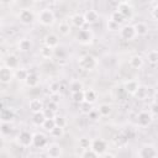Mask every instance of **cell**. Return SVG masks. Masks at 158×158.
Listing matches in <instances>:
<instances>
[{"label": "cell", "mask_w": 158, "mask_h": 158, "mask_svg": "<svg viewBox=\"0 0 158 158\" xmlns=\"http://www.w3.org/2000/svg\"><path fill=\"white\" fill-rule=\"evenodd\" d=\"M101 158H115V156H114V154H111V153H105Z\"/></svg>", "instance_id": "cell-52"}, {"label": "cell", "mask_w": 158, "mask_h": 158, "mask_svg": "<svg viewBox=\"0 0 158 158\" xmlns=\"http://www.w3.org/2000/svg\"><path fill=\"white\" fill-rule=\"evenodd\" d=\"M69 90L72 91V94L78 93V91H83V83L79 80H73L69 85Z\"/></svg>", "instance_id": "cell-28"}, {"label": "cell", "mask_w": 158, "mask_h": 158, "mask_svg": "<svg viewBox=\"0 0 158 158\" xmlns=\"http://www.w3.org/2000/svg\"><path fill=\"white\" fill-rule=\"evenodd\" d=\"M72 99L74 102L77 104H81L85 101V94H84V90L83 91H78V93H74L72 94Z\"/></svg>", "instance_id": "cell-33"}, {"label": "cell", "mask_w": 158, "mask_h": 158, "mask_svg": "<svg viewBox=\"0 0 158 158\" xmlns=\"http://www.w3.org/2000/svg\"><path fill=\"white\" fill-rule=\"evenodd\" d=\"M130 65H131L132 68H135V69L141 68V67L143 65V59H142V57H139V56H133V57L130 59Z\"/></svg>", "instance_id": "cell-25"}, {"label": "cell", "mask_w": 158, "mask_h": 158, "mask_svg": "<svg viewBox=\"0 0 158 158\" xmlns=\"http://www.w3.org/2000/svg\"><path fill=\"white\" fill-rule=\"evenodd\" d=\"M84 94H85V101L89 102V104H94L96 101V99H98V94L91 89L84 91Z\"/></svg>", "instance_id": "cell-26"}, {"label": "cell", "mask_w": 158, "mask_h": 158, "mask_svg": "<svg viewBox=\"0 0 158 158\" xmlns=\"http://www.w3.org/2000/svg\"><path fill=\"white\" fill-rule=\"evenodd\" d=\"M36 148H42L47 144V138L43 133H35L33 135V143H32Z\"/></svg>", "instance_id": "cell-17"}, {"label": "cell", "mask_w": 158, "mask_h": 158, "mask_svg": "<svg viewBox=\"0 0 158 158\" xmlns=\"http://www.w3.org/2000/svg\"><path fill=\"white\" fill-rule=\"evenodd\" d=\"M42 127H43L46 131L51 132V131H52V130L56 127V122H54V118H46V121L43 122Z\"/></svg>", "instance_id": "cell-36"}, {"label": "cell", "mask_w": 158, "mask_h": 158, "mask_svg": "<svg viewBox=\"0 0 158 158\" xmlns=\"http://www.w3.org/2000/svg\"><path fill=\"white\" fill-rule=\"evenodd\" d=\"M17 141H19L20 146H22V147H30L33 143V135L31 132H28V131H21L19 133Z\"/></svg>", "instance_id": "cell-5"}, {"label": "cell", "mask_w": 158, "mask_h": 158, "mask_svg": "<svg viewBox=\"0 0 158 158\" xmlns=\"http://www.w3.org/2000/svg\"><path fill=\"white\" fill-rule=\"evenodd\" d=\"M44 46H47V47H49L52 49L57 48V46H58V36H56L53 33L47 35L46 38H44Z\"/></svg>", "instance_id": "cell-18"}, {"label": "cell", "mask_w": 158, "mask_h": 158, "mask_svg": "<svg viewBox=\"0 0 158 158\" xmlns=\"http://www.w3.org/2000/svg\"><path fill=\"white\" fill-rule=\"evenodd\" d=\"M81 158H99V156H98L91 148H89V149H85V151L83 152Z\"/></svg>", "instance_id": "cell-41"}, {"label": "cell", "mask_w": 158, "mask_h": 158, "mask_svg": "<svg viewBox=\"0 0 158 158\" xmlns=\"http://www.w3.org/2000/svg\"><path fill=\"white\" fill-rule=\"evenodd\" d=\"M133 27L136 30V35H138V36H146L148 33V27L144 22H137Z\"/></svg>", "instance_id": "cell-22"}, {"label": "cell", "mask_w": 158, "mask_h": 158, "mask_svg": "<svg viewBox=\"0 0 158 158\" xmlns=\"http://www.w3.org/2000/svg\"><path fill=\"white\" fill-rule=\"evenodd\" d=\"M135 96H136L138 100H144V99L148 96V88H147V86H143V85H139L138 90L135 93Z\"/></svg>", "instance_id": "cell-24"}, {"label": "cell", "mask_w": 158, "mask_h": 158, "mask_svg": "<svg viewBox=\"0 0 158 158\" xmlns=\"http://www.w3.org/2000/svg\"><path fill=\"white\" fill-rule=\"evenodd\" d=\"M77 40L81 44H90L93 42V33L89 30H79L77 35Z\"/></svg>", "instance_id": "cell-7"}, {"label": "cell", "mask_w": 158, "mask_h": 158, "mask_svg": "<svg viewBox=\"0 0 158 158\" xmlns=\"http://www.w3.org/2000/svg\"><path fill=\"white\" fill-rule=\"evenodd\" d=\"M106 142L101 138H98V139H94L91 141V149L98 154V156H104L106 153Z\"/></svg>", "instance_id": "cell-6"}, {"label": "cell", "mask_w": 158, "mask_h": 158, "mask_svg": "<svg viewBox=\"0 0 158 158\" xmlns=\"http://www.w3.org/2000/svg\"><path fill=\"white\" fill-rule=\"evenodd\" d=\"M15 117V114L14 111L10 109V107H5V109H1V112H0V120L2 123H10Z\"/></svg>", "instance_id": "cell-12"}, {"label": "cell", "mask_w": 158, "mask_h": 158, "mask_svg": "<svg viewBox=\"0 0 158 158\" xmlns=\"http://www.w3.org/2000/svg\"><path fill=\"white\" fill-rule=\"evenodd\" d=\"M58 31H59L60 35L67 36V35L70 33V26H69L67 22H62V23H59V26H58Z\"/></svg>", "instance_id": "cell-34"}, {"label": "cell", "mask_w": 158, "mask_h": 158, "mask_svg": "<svg viewBox=\"0 0 158 158\" xmlns=\"http://www.w3.org/2000/svg\"><path fill=\"white\" fill-rule=\"evenodd\" d=\"M19 19H20V21H21L22 23H25V25H30V23L33 22V20H35V15H33V12H32L31 10H28V9H23V10L20 11V14H19Z\"/></svg>", "instance_id": "cell-9"}, {"label": "cell", "mask_w": 158, "mask_h": 158, "mask_svg": "<svg viewBox=\"0 0 158 158\" xmlns=\"http://www.w3.org/2000/svg\"><path fill=\"white\" fill-rule=\"evenodd\" d=\"M84 17H85L86 23H95L99 20V14L95 10H88L84 14Z\"/></svg>", "instance_id": "cell-19"}, {"label": "cell", "mask_w": 158, "mask_h": 158, "mask_svg": "<svg viewBox=\"0 0 158 158\" xmlns=\"http://www.w3.org/2000/svg\"><path fill=\"white\" fill-rule=\"evenodd\" d=\"M72 22H73V25H74L75 27H78V28H81V27L86 23L85 17H84V15H81V14H75V15L72 17Z\"/></svg>", "instance_id": "cell-20"}, {"label": "cell", "mask_w": 158, "mask_h": 158, "mask_svg": "<svg viewBox=\"0 0 158 158\" xmlns=\"http://www.w3.org/2000/svg\"><path fill=\"white\" fill-rule=\"evenodd\" d=\"M157 33H158V27H157Z\"/></svg>", "instance_id": "cell-53"}, {"label": "cell", "mask_w": 158, "mask_h": 158, "mask_svg": "<svg viewBox=\"0 0 158 158\" xmlns=\"http://www.w3.org/2000/svg\"><path fill=\"white\" fill-rule=\"evenodd\" d=\"M59 99H60V96H59V94H51V101H53V102H56V104H58V101H59Z\"/></svg>", "instance_id": "cell-48"}, {"label": "cell", "mask_w": 158, "mask_h": 158, "mask_svg": "<svg viewBox=\"0 0 158 158\" xmlns=\"http://www.w3.org/2000/svg\"><path fill=\"white\" fill-rule=\"evenodd\" d=\"M152 15H153V17H154L156 20H158V6H156V7L153 9V11H152Z\"/></svg>", "instance_id": "cell-51"}, {"label": "cell", "mask_w": 158, "mask_h": 158, "mask_svg": "<svg viewBox=\"0 0 158 158\" xmlns=\"http://www.w3.org/2000/svg\"><path fill=\"white\" fill-rule=\"evenodd\" d=\"M28 74H30V72H27V70L23 69V68H19V69L15 70V77H16L19 80H22V81H26Z\"/></svg>", "instance_id": "cell-27"}, {"label": "cell", "mask_w": 158, "mask_h": 158, "mask_svg": "<svg viewBox=\"0 0 158 158\" xmlns=\"http://www.w3.org/2000/svg\"><path fill=\"white\" fill-rule=\"evenodd\" d=\"M116 10H117L125 19H130V17H132L133 7H132V5H131L128 1H121V2H118Z\"/></svg>", "instance_id": "cell-3"}, {"label": "cell", "mask_w": 158, "mask_h": 158, "mask_svg": "<svg viewBox=\"0 0 158 158\" xmlns=\"http://www.w3.org/2000/svg\"><path fill=\"white\" fill-rule=\"evenodd\" d=\"M120 35H121V37H122L123 40H126V41H131V40H133V38L137 36L135 27H133V26H130V25L123 26V27L121 28V31H120Z\"/></svg>", "instance_id": "cell-10"}, {"label": "cell", "mask_w": 158, "mask_h": 158, "mask_svg": "<svg viewBox=\"0 0 158 158\" xmlns=\"http://www.w3.org/2000/svg\"><path fill=\"white\" fill-rule=\"evenodd\" d=\"M151 122H152V115H151L149 112L142 111V112L138 114V116H137V123H138V126L146 127V126H148Z\"/></svg>", "instance_id": "cell-11"}, {"label": "cell", "mask_w": 158, "mask_h": 158, "mask_svg": "<svg viewBox=\"0 0 158 158\" xmlns=\"http://www.w3.org/2000/svg\"><path fill=\"white\" fill-rule=\"evenodd\" d=\"M38 81H40V77H38L36 73H30L25 83H26L27 86H30V88H35V86H37Z\"/></svg>", "instance_id": "cell-21"}, {"label": "cell", "mask_w": 158, "mask_h": 158, "mask_svg": "<svg viewBox=\"0 0 158 158\" xmlns=\"http://www.w3.org/2000/svg\"><path fill=\"white\" fill-rule=\"evenodd\" d=\"M31 48H32V42L28 38H22L19 42V49L21 52H28Z\"/></svg>", "instance_id": "cell-23"}, {"label": "cell", "mask_w": 158, "mask_h": 158, "mask_svg": "<svg viewBox=\"0 0 158 158\" xmlns=\"http://www.w3.org/2000/svg\"><path fill=\"white\" fill-rule=\"evenodd\" d=\"M47 109H49V110H52V111H54V112H56V111H57V104L49 100V104H48Z\"/></svg>", "instance_id": "cell-49"}, {"label": "cell", "mask_w": 158, "mask_h": 158, "mask_svg": "<svg viewBox=\"0 0 158 158\" xmlns=\"http://www.w3.org/2000/svg\"><path fill=\"white\" fill-rule=\"evenodd\" d=\"M59 89H60V84L59 81H53L49 85V91L51 94H59Z\"/></svg>", "instance_id": "cell-42"}, {"label": "cell", "mask_w": 158, "mask_h": 158, "mask_svg": "<svg viewBox=\"0 0 158 158\" xmlns=\"http://www.w3.org/2000/svg\"><path fill=\"white\" fill-rule=\"evenodd\" d=\"M49 135L52 136V137H54V138H59V137H62L63 136V128H60V127H54L51 132H49Z\"/></svg>", "instance_id": "cell-43"}, {"label": "cell", "mask_w": 158, "mask_h": 158, "mask_svg": "<svg viewBox=\"0 0 158 158\" xmlns=\"http://www.w3.org/2000/svg\"><path fill=\"white\" fill-rule=\"evenodd\" d=\"M110 20H111V21H114V22H116L117 25H121V23H122V22H123L126 19H125V17H123V16H122V15H121V14H120L117 10H115V11L111 14Z\"/></svg>", "instance_id": "cell-32"}, {"label": "cell", "mask_w": 158, "mask_h": 158, "mask_svg": "<svg viewBox=\"0 0 158 158\" xmlns=\"http://www.w3.org/2000/svg\"><path fill=\"white\" fill-rule=\"evenodd\" d=\"M89 118H91V120H96V118H99V111L91 110V111L89 112Z\"/></svg>", "instance_id": "cell-47"}, {"label": "cell", "mask_w": 158, "mask_h": 158, "mask_svg": "<svg viewBox=\"0 0 158 158\" xmlns=\"http://www.w3.org/2000/svg\"><path fill=\"white\" fill-rule=\"evenodd\" d=\"M4 65L7 67L9 69H19V59L15 54H9L6 59L4 60Z\"/></svg>", "instance_id": "cell-15"}, {"label": "cell", "mask_w": 158, "mask_h": 158, "mask_svg": "<svg viewBox=\"0 0 158 158\" xmlns=\"http://www.w3.org/2000/svg\"><path fill=\"white\" fill-rule=\"evenodd\" d=\"M32 121H33V123H35V125H37V126H42V125H43V122L46 121V117H44V114H43V111H42V112H37V114H33Z\"/></svg>", "instance_id": "cell-29"}, {"label": "cell", "mask_w": 158, "mask_h": 158, "mask_svg": "<svg viewBox=\"0 0 158 158\" xmlns=\"http://www.w3.org/2000/svg\"><path fill=\"white\" fill-rule=\"evenodd\" d=\"M147 59H148V62L152 63V64L158 63V51L153 49V51L148 52V53H147Z\"/></svg>", "instance_id": "cell-37"}, {"label": "cell", "mask_w": 158, "mask_h": 158, "mask_svg": "<svg viewBox=\"0 0 158 158\" xmlns=\"http://www.w3.org/2000/svg\"><path fill=\"white\" fill-rule=\"evenodd\" d=\"M47 154L49 158H59L62 154V147L57 143H52L47 147Z\"/></svg>", "instance_id": "cell-13"}, {"label": "cell", "mask_w": 158, "mask_h": 158, "mask_svg": "<svg viewBox=\"0 0 158 158\" xmlns=\"http://www.w3.org/2000/svg\"><path fill=\"white\" fill-rule=\"evenodd\" d=\"M118 26H120V25H117L116 22H114V21H111V20L107 21V28H109L110 31H115V30H117Z\"/></svg>", "instance_id": "cell-46"}, {"label": "cell", "mask_w": 158, "mask_h": 158, "mask_svg": "<svg viewBox=\"0 0 158 158\" xmlns=\"http://www.w3.org/2000/svg\"><path fill=\"white\" fill-rule=\"evenodd\" d=\"M54 122H56V126L57 127H60V128H64L65 125H67V121L63 116H56L54 117Z\"/></svg>", "instance_id": "cell-39"}, {"label": "cell", "mask_w": 158, "mask_h": 158, "mask_svg": "<svg viewBox=\"0 0 158 158\" xmlns=\"http://www.w3.org/2000/svg\"><path fill=\"white\" fill-rule=\"evenodd\" d=\"M43 114H44V117L46 118H54L56 117V112L49 110V109H44L43 110Z\"/></svg>", "instance_id": "cell-45"}, {"label": "cell", "mask_w": 158, "mask_h": 158, "mask_svg": "<svg viewBox=\"0 0 158 158\" xmlns=\"http://www.w3.org/2000/svg\"><path fill=\"white\" fill-rule=\"evenodd\" d=\"M78 64H79V67H80L83 70H91V69L95 68L96 60H95V58H94L93 56L85 54V56H83L81 58H79Z\"/></svg>", "instance_id": "cell-2"}, {"label": "cell", "mask_w": 158, "mask_h": 158, "mask_svg": "<svg viewBox=\"0 0 158 158\" xmlns=\"http://www.w3.org/2000/svg\"><path fill=\"white\" fill-rule=\"evenodd\" d=\"M30 106V110L33 112V114H37V112H42L44 110L43 107V102L40 100V99H32L28 104Z\"/></svg>", "instance_id": "cell-16"}, {"label": "cell", "mask_w": 158, "mask_h": 158, "mask_svg": "<svg viewBox=\"0 0 158 158\" xmlns=\"http://www.w3.org/2000/svg\"><path fill=\"white\" fill-rule=\"evenodd\" d=\"M41 56L43 58H51L52 56H54V49H52V48H49L47 46H43L41 48Z\"/></svg>", "instance_id": "cell-35"}, {"label": "cell", "mask_w": 158, "mask_h": 158, "mask_svg": "<svg viewBox=\"0 0 158 158\" xmlns=\"http://www.w3.org/2000/svg\"><path fill=\"white\" fill-rule=\"evenodd\" d=\"M80 111L83 112V114H88L89 115V112L91 111V104H89V102H86V101H84V102H81L80 104Z\"/></svg>", "instance_id": "cell-44"}, {"label": "cell", "mask_w": 158, "mask_h": 158, "mask_svg": "<svg viewBox=\"0 0 158 158\" xmlns=\"http://www.w3.org/2000/svg\"><path fill=\"white\" fill-rule=\"evenodd\" d=\"M79 146L81 147V148H84V149H89V148H91V141L89 139V138H80L79 139Z\"/></svg>", "instance_id": "cell-40"}, {"label": "cell", "mask_w": 158, "mask_h": 158, "mask_svg": "<svg viewBox=\"0 0 158 158\" xmlns=\"http://www.w3.org/2000/svg\"><path fill=\"white\" fill-rule=\"evenodd\" d=\"M114 142H115V144H116V146L122 147V146H125V144L128 142V138L126 137V135H125V133H118V135L115 137Z\"/></svg>", "instance_id": "cell-30"}, {"label": "cell", "mask_w": 158, "mask_h": 158, "mask_svg": "<svg viewBox=\"0 0 158 158\" xmlns=\"http://www.w3.org/2000/svg\"><path fill=\"white\" fill-rule=\"evenodd\" d=\"M139 158H156L157 157V149L151 144H144L138 151Z\"/></svg>", "instance_id": "cell-4"}, {"label": "cell", "mask_w": 158, "mask_h": 158, "mask_svg": "<svg viewBox=\"0 0 158 158\" xmlns=\"http://www.w3.org/2000/svg\"><path fill=\"white\" fill-rule=\"evenodd\" d=\"M38 21L43 25V26H51L54 22V14L51 9L44 7L40 11L38 14Z\"/></svg>", "instance_id": "cell-1"}, {"label": "cell", "mask_w": 158, "mask_h": 158, "mask_svg": "<svg viewBox=\"0 0 158 158\" xmlns=\"http://www.w3.org/2000/svg\"><path fill=\"white\" fill-rule=\"evenodd\" d=\"M151 112L152 114H158V104H153L151 106Z\"/></svg>", "instance_id": "cell-50"}, {"label": "cell", "mask_w": 158, "mask_h": 158, "mask_svg": "<svg viewBox=\"0 0 158 158\" xmlns=\"http://www.w3.org/2000/svg\"><path fill=\"white\" fill-rule=\"evenodd\" d=\"M138 88H139V84H138L137 80H127V81L123 84V90H125V93H127V94L135 95V93L138 90Z\"/></svg>", "instance_id": "cell-14"}, {"label": "cell", "mask_w": 158, "mask_h": 158, "mask_svg": "<svg viewBox=\"0 0 158 158\" xmlns=\"http://www.w3.org/2000/svg\"><path fill=\"white\" fill-rule=\"evenodd\" d=\"M54 56L58 58V59H65V57H67V52L64 51V48H62V47H57L56 49H54Z\"/></svg>", "instance_id": "cell-38"}, {"label": "cell", "mask_w": 158, "mask_h": 158, "mask_svg": "<svg viewBox=\"0 0 158 158\" xmlns=\"http://www.w3.org/2000/svg\"><path fill=\"white\" fill-rule=\"evenodd\" d=\"M14 77H15V73H12V70L9 69L7 67L2 65L0 68V81L2 84H9L12 80Z\"/></svg>", "instance_id": "cell-8"}, {"label": "cell", "mask_w": 158, "mask_h": 158, "mask_svg": "<svg viewBox=\"0 0 158 158\" xmlns=\"http://www.w3.org/2000/svg\"><path fill=\"white\" fill-rule=\"evenodd\" d=\"M99 115L100 116H104V117H106V116H109L110 114H111V106L109 105V104H101L100 106H99Z\"/></svg>", "instance_id": "cell-31"}]
</instances>
